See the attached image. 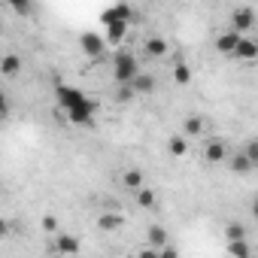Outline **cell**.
Wrapping results in <instances>:
<instances>
[{"mask_svg":"<svg viewBox=\"0 0 258 258\" xmlns=\"http://www.w3.org/2000/svg\"><path fill=\"white\" fill-rule=\"evenodd\" d=\"M173 79H176L179 85H188V82H191V67H188L185 61H176V67H173Z\"/></svg>","mask_w":258,"mask_h":258,"instance_id":"7402d4cb","label":"cell"},{"mask_svg":"<svg viewBox=\"0 0 258 258\" xmlns=\"http://www.w3.org/2000/svg\"><path fill=\"white\" fill-rule=\"evenodd\" d=\"M158 258H179V252H176V246H164V249H158Z\"/></svg>","mask_w":258,"mask_h":258,"instance_id":"83f0119b","label":"cell"},{"mask_svg":"<svg viewBox=\"0 0 258 258\" xmlns=\"http://www.w3.org/2000/svg\"><path fill=\"white\" fill-rule=\"evenodd\" d=\"M249 28H255V10H249V7H237V10L231 13V31H237V34L243 37Z\"/></svg>","mask_w":258,"mask_h":258,"instance_id":"277c9868","label":"cell"},{"mask_svg":"<svg viewBox=\"0 0 258 258\" xmlns=\"http://www.w3.org/2000/svg\"><path fill=\"white\" fill-rule=\"evenodd\" d=\"M137 207L152 210V207H155V191H152V188H140V191H137Z\"/></svg>","mask_w":258,"mask_h":258,"instance_id":"603a6c76","label":"cell"},{"mask_svg":"<svg viewBox=\"0 0 258 258\" xmlns=\"http://www.w3.org/2000/svg\"><path fill=\"white\" fill-rule=\"evenodd\" d=\"M121 185L127 188V191H140V188H146V179H143V170H137V167H127L124 173H121Z\"/></svg>","mask_w":258,"mask_h":258,"instance_id":"9c48e42d","label":"cell"},{"mask_svg":"<svg viewBox=\"0 0 258 258\" xmlns=\"http://www.w3.org/2000/svg\"><path fill=\"white\" fill-rule=\"evenodd\" d=\"M225 237H228V243H240V240H246V228H243L240 222H228Z\"/></svg>","mask_w":258,"mask_h":258,"instance_id":"44dd1931","label":"cell"},{"mask_svg":"<svg viewBox=\"0 0 258 258\" xmlns=\"http://www.w3.org/2000/svg\"><path fill=\"white\" fill-rule=\"evenodd\" d=\"M146 243H149V249H164V246H170V237L161 225H152L146 231Z\"/></svg>","mask_w":258,"mask_h":258,"instance_id":"8fae6325","label":"cell"},{"mask_svg":"<svg viewBox=\"0 0 258 258\" xmlns=\"http://www.w3.org/2000/svg\"><path fill=\"white\" fill-rule=\"evenodd\" d=\"M40 225H43V231H46V234H52V231L58 228V219H55V216H43V222H40Z\"/></svg>","mask_w":258,"mask_h":258,"instance_id":"4316f807","label":"cell"},{"mask_svg":"<svg viewBox=\"0 0 258 258\" xmlns=\"http://www.w3.org/2000/svg\"><path fill=\"white\" fill-rule=\"evenodd\" d=\"M55 249H58L61 255H76V252H79V237H73V234H58Z\"/></svg>","mask_w":258,"mask_h":258,"instance_id":"4fadbf2b","label":"cell"},{"mask_svg":"<svg viewBox=\"0 0 258 258\" xmlns=\"http://www.w3.org/2000/svg\"><path fill=\"white\" fill-rule=\"evenodd\" d=\"M204 158H207L210 164H222V161L228 158V146H225V140H207V146H204Z\"/></svg>","mask_w":258,"mask_h":258,"instance_id":"ba28073f","label":"cell"},{"mask_svg":"<svg viewBox=\"0 0 258 258\" xmlns=\"http://www.w3.org/2000/svg\"><path fill=\"white\" fill-rule=\"evenodd\" d=\"M234 58H240V61H255V58H258V43L249 40V37H243L240 46H237V52H234Z\"/></svg>","mask_w":258,"mask_h":258,"instance_id":"5bb4252c","label":"cell"},{"mask_svg":"<svg viewBox=\"0 0 258 258\" xmlns=\"http://www.w3.org/2000/svg\"><path fill=\"white\" fill-rule=\"evenodd\" d=\"M167 40H161V37H146L143 40V52H146V58H164L167 55Z\"/></svg>","mask_w":258,"mask_h":258,"instance_id":"30bf717a","label":"cell"},{"mask_svg":"<svg viewBox=\"0 0 258 258\" xmlns=\"http://www.w3.org/2000/svg\"><path fill=\"white\" fill-rule=\"evenodd\" d=\"M228 255H231V258H252L246 240H240V243H228Z\"/></svg>","mask_w":258,"mask_h":258,"instance_id":"cb8c5ba5","label":"cell"},{"mask_svg":"<svg viewBox=\"0 0 258 258\" xmlns=\"http://www.w3.org/2000/svg\"><path fill=\"white\" fill-rule=\"evenodd\" d=\"M19 70H22V58L19 55H4V61H0V73H4L7 79H13V76H19Z\"/></svg>","mask_w":258,"mask_h":258,"instance_id":"2e32d148","label":"cell"},{"mask_svg":"<svg viewBox=\"0 0 258 258\" xmlns=\"http://www.w3.org/2000/svg\"><path fill=\"white\" fill-rule=\"evenodd\" d=\"M243 152H246V155H249V161H252V164H255V167H258V140H249V143H246V149H243Z\"/></svg>","mask_w":258,"mask_h":258,"instance_id":"484cf974","label":"cell"},{"mask_svg":"<svg viewBox=\"0 0 258 258\" xmlns=\"http://www.w3.org/2000/svg\"><path fill=\"white\" fill-rule=\"evenodd\" d=\"M121 225H124V216H121V213H112V210H109V213H100V216H97V228H100V231H118Z\"/></svg>","mask_w":258,"mask_h":258,"instance_id":"7c38bea8","label":"cell"},{"mask_svg":"<svg viewBox=\"0 0 258 258\" xmlns=\"http://www.w3.org/2000/svg\"><path fill=\"white\" fill-rule=\"evenodd\" d=\"M94 115H97V100H94V97H88L85 103L67 109V121H73V124H79V127H91V124H94Z\"/></svg>","mask_w":258,"mask_h":258,"instance_id":"3957f363","label":"cell"},{"mask_svg":"<svg viewBox=\"0 0 258 258\" xmlns=\"http://www.w3.org/2000/svg\"><path fill=\"white\" fill-rule=\"evenodd\" d=\"M182 131H185V137H201V131H204V118H201V115H188V118L182 121Z\"/></svg>","mask_w":258,"mask_h":258,"instance_id":"d6986e66","label":"cell"},{"mask_svg":"<svg viewBox=\"0 0 258 258\" xmlns=\"http://www.w3.org/2000/svg\"><path fill=\"white\" fill-rule=\"evenodd\" d=\"M124 37H127V25H109V28H106V34H103L106 46H121V43H124Z\"/></svg>","mask_w":258,"mask_h":258,"instance_id":"9a60e30c","label":"cell"},{"mask_svg":"<svg viewBox=\"0 0 258 258\" xmlns=\"http://www.w3.org/2000/svg\"><path fill=\"white\" fill-rule=\"evenodd\" d=\"M140 73H143V70H140L137 55H131L127 49H118V52L112 55V76H115L118 85H131Z\"/></svg>","mask_w":258,"mask_h":258,"instance_id":"6da1fadb","label":"cell"},{"mask_svg":"<svg viewBox=\"0 0 258 258\" xmlns=\"http://www.w3.org/2000/svg\"><path fill=\"white\" fill-rule=\"evenodd\" d=\"M240 40H243V37L228 28V31H222V34L216 37V52H219V55H234L237 46H240Z\"/></svg>","mask_w":258,"mask_h":258,"instance_id":"52a82bcc","label":"cell"},{"mask_svg":"<svg viewBox=\"0 0 258 258\" xmlns=\"http://www.w3.org/2000/svg\"><path fill=\"white\" fill-rule=\"evenodd\" d=\"M131 16H134V10L127 7V4H118V7H109L103 16H100V22L109 28V25H127L131 22Z\"/></svg>","mask_w":258,"mask_h":258,"instance_id":"8992f818","label":"cell"},{"mask_svg":"<svg viewBox=\"0 0 258 258\" xmlns=\"http://www.w3.org/2000/svg\"><path fill=\"white\" fill-rule=\"evenodd\" d=\"M131 88H134L137 94H152V91H155V76H152V73H140V76L131 82Z\"/></svg>","mask_w":258,"mask_h":258,"instance_id":"e0dca14e","label":"cell"},{"mask_svg":"<svg viewBox=\"0 0 258 258\" xmlns=\"http://www.w3.org/2000/svg\"><path fill=\"white\" fill-rule=\"evenodd\" d=\"M55 100H58V106L67 112V109H73V106L85 103V100H88V94H85L82 88H73V85L58 82V85H55Z\"/></svg>","mask_w":258,"mask_h":258,"instance_id":"7a4b0ae2","label":"cell"},{"mask_svg":"<svg viewBox=\"0 0 258 258\" xmlns=\"http://www.w3.org/2000/svg\"><path fill=\"white\" fill-rule=\"evenodd\" d=\"M79 49H82L88 58H100L103 49H106V40H103L100 34H94V31H85V34L79 37Z\"/></svg>","mask_w":258,"mask_h":258,"instance_id":"5b68a950","label":"cell"},{"mask_svg":"<svg viewBox=\"0 0 258 258\" xmlns=\"http://www.w3.org/2000/svg\"><path fill=\"white\" fill-rule=\"evenodd\" d=\"M167 149H170V155H176V158H182V155L188 152V140L176 134V137H170V140H167Z\"/></svg>","mask_w":258,"mask_h":258,"instance_id":"ffe728a7","label":"cell"},{"mask_svg":"<svg viewBox=\"0 0 258 258\" xmlns=\"http://www.w3.org/2000/svg\"><path fill=\"white\" fill-rule=\"evenodd\" d=\"M10 10L19 13V16H28V13H31V4H10Z\"/></svg>","mask_w":258,"mask_h":258,"instance_id":"f1b7e54d","label":"cell"},{"mask_svg":"<svg viewBox=\"0 0 258 258\" xmlns=\"http://www.w3.org/2000/svg\"><path fill=\"white\" fill-rule=\"evenodd\" d=\"M134 258H158V249H143V252L134 255Z\"/></svg>","mask_w":258,"mask_h":258,"instance_id":"f546056e","label":"cell"},{"mask_svg":"<svg viewBox=\"0 0 258 258\" xmlns=\"http://www.w3.org/2000/svg\"><path fill=\"white\" fill-rule=\"evenodd\" d=\"M252 213H255V219H258V195H255V201H252Z\"/></svg>","mask_w":258,"mask_h":258,"instance_id":"4dcf8cb0","label":"cell"},{"mask_svg":"<svg viewBox=\"0 0 258 258\" xmlns=\"http://www.w3.org/2000/svg\"><path fill=\"white\" fill-rule=\"evenodd\" d=\"M252 161H249V155L246 152H237V155H231V170L237 173V176H243V173H252Z\"/></svg>","mask_w":258,"mask_h":258,"instance_id":"ac0fdd59","label":"cell"},{"mask_svg":"<svg viewBox=\"0 0 258 258\" xmlns=\"http://www.w3.org/2000/svg\"><path fill=\"white\" fill-rule=\"evenodd\" d=\"M134 94H137V91H134L131 85H118V88H115V100H118V103H127V100H134Z\"/></svg>","mask_w":258,"mask_h":258,"instance_id":"d4e9b609","label":"cell"}]
</instances>
